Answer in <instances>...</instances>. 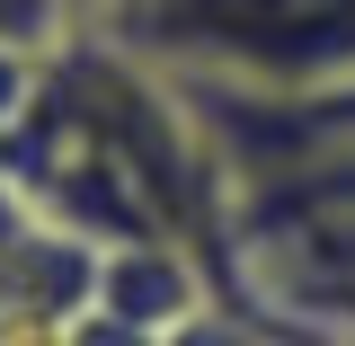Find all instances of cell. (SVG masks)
I'll list each match as a JSON object with an SVG mask.
<instances>
[{"mask_svg": "<svg viewBox=\"0 0 355 346\" xmlns=\"http://www.w3.org/2000/svg\"><path fill=\"white\" fill-rule=\"evenodd\" d=\"M0 346H9V329H0Z\"/></svg>", "mask_w": 355, "mask_h": 346, "instance_id": "ba28073f", "label": "cell"}, {"mask_svg": "<svg viewBox=\"0 0 355 346\" xmlns=\"http://www.w3.org/2000/svg\"><path fill=\"white\" fill-rule=\"evenodd\" d=\"M62 9H71V0H0V53H44V44H62Z\"/></svg>", "mask_w": 355, "mask_h": 346, "instance_id": "3957f363", "label": "cell"}, {"mask_svg": "<svg viewBox=\"0 0 355 346\" xmlns=\"http://www.w3.org/2000/svg\"><path fill=\"white\" fill-rule=\"evenodd\" d=\"M36 222H44V214H36V205H27V196H18V178L0 169V266L18 258V240H27Z\"/></svg>", "mask_w": 355, "mask_h": 346, "instance_id": "5b68a950", "label": "cell"}, {"mask_svg": "<svg viewBox=\"0 0 355 346\" xmlns=\"http://www.w3.org/2000/svg\"><path fill=\"white\" fill-rule=\"evenodd\" d=\"M89 9H107V18H125V27H142L151 9H169V0H89Z\"/></svg>", "mask_w": 355, "mask_h": 346, "instance_id": "8992f818", "label": "cell"}, {"mask_svg": "<svg viewBox=\"0 0 355 346\" xmlns=\"http://www.w3.org/2000/svg\"><path fill=\"white\" fill-rule=\"evenodd\" d=\"M160 346H266V338L249 329V320H231V311H196V320H187V329H169Z\"/></svg>", "mask_w": 355, "mask_h": 346, "instance_id": "277c9868", "label": "cell"}, {"mask_svg": "<svg viewBox=\"0 0 355 346\" xmlns=\"http://www.w3.org/2000/svg\"><path fill=\"white\" fill-rule=\"evenodd\" d=\"M98 311L142 338H169L214 302H205V266L178 240H133V249H107V266H98Z\"/></svg>", "mask_w": 355, "mask_h": 346, "instance_id": "7a4b0ae2", "label": "cell"}, {"mask_svg": "<svg viewBox=\"0 0 355 346\" xmlns=\"http://www.w3.org/2000/svg\"><path fill=\"white\" fill-rule=\"evenodd\" d=\"M338 346H355V320H347V329H338Z\"/></svg>", "mask_w": 355, "mask_h": 346, "instance_id": "52a82bcc", "label": "cell"}, {"mask_svg": "<svg viewBox=\"0 0 355 346\" xmlns=\"http://www.w3.org/2000/svg\"><path fill=\"white\" fill-rule=\"evenodd\" d=\"M133 36L169 44V53L231 62L266 89L355 80V0H169Z\"/></svg>", "mask_w": 355, "mask_h": 346, "instance_id": "6da1fadb", "label": "cell"}]
</instances>
